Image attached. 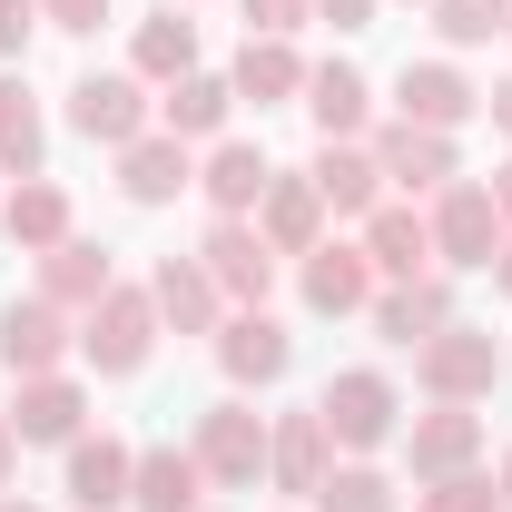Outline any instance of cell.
I'll list each match as a JSON object with an SVG mask.
<instances>
[{"mask_svg":"<svg viewBox=\"0 0 512 512\" xmlns=\"http://www.w3.org/2000/svg\"><path fill=\"white\" fill-rule=\"evenodd\" d=\"M266 178H276V168H266V148H256V138H217V148H207V168H197V188H207L217 217H256Z\"/></svg>","mask_w":512,"mask_h":512,"instance_id":"obj_25","label":"cell"},{"mask_svg":"<svg viewBox=\"0 0 512 512\" xmlns=\"http://www.w3.org/2000/svg\"><path fill=\"white\" fill-rule=\"evenodd\" d=\"M69 306H50V296H10L0 306V365L10 375H60L69 365Z\"/></svg>","mask_w":512,"mask_h":512,"instance_id":"obj_10","label":"cell"},{"mask_svg":"<svg viewBox=\"0 0 512 512\" xmlns=\"http://www.w3.org/2000/svg\"><path fill=\"white\" fill-rule=\"evenodd\" d=\"M0 237L20 256H50L60 237H79V227H69V188L60 178H20V188L0 197Z\"/></svg>","mask_w":512,"mask_h":512,"instance_id":"obj_22","label":"cell"},{"mask_svg":"<svg viewBox=\"0 0 512 512\" xmlns=\"http://www.w3.org/2000/svg\"><path fill=\"white\" fill-rule=\"evenodd\" d=\"M109 286H119V276H109V247H89V237H60V247L40 256V296L69 306V316H89Z\"/></svg>","mask_w":512,"mask_h":512,"instance_id":"obj_28","label":"cell"},{"mask_svg":"<svg viewBox=\"0 0 512 512\" xmlns=\"http://www.w3.org/2000/svg\"><path fill=\"white\" fill-rule=\"evenodd\" d=\"M473 109H483V89H473V79H463V69L453 60H404V79H394V119H414V128H463L473 119Z\"/></svg>","mask_w":512,"mask_h":512,"instance_id":"obj_14","label":"cell"},{"mask_svg":"<svg viewBox=\"0 0 512 512\" xmlns=\"http://www.w3.org/2000/svg\"><path fill=\"white\" fill-rule=\"evenodd\" d=\"M69 128H79V138H99V148H128V138H148V128H158V99H148V79H138V69H89V79L69 89Z\"/></svg>","mask_w":512,"mask_h":512,"instance_id":"obj_6","label":"cell"},{"mask_svg":"<svg viewBox=\"0 0 512 512\" xmlns=\"http://www.w3.org/2000/svg\"><path fill=\"white\" fill-rule=\"evenodd\" d=\"M10 473H20V434H10V414H0V493H10Z\"/></svg>","mask_w":512,"mask_h":512,"instance_id":"obj_41","label":"cell"},{"mask_svg":"<svg viewBox=\"0 0 512 512\" xmlns=\"http://www.w3.org/2000/svg\"><path fill=\"white\" fill-rule=\"evenodd\" d=\"M158 306H148V286H109L89 316H79V355L99 365V375H138L148 355H158Z\"/></svg>","mask_w":512,"mask_h":512,"instance_id":"obj_3","label":"cell"},{"mask_svg":"<svg viewBox=\"0 0 512 512\" xmlns=\"http://www.w3.org/2000/svg\"><path fill=\"white\" fill-rule=\"evenodd\" d=\"M355 247L375 256V276H384V286H404V276H434V227H424L414 207H375Z\"/></svg>","mask_w":512,"mask_h":512,"instance_id":"obj_26","label":"cell"},{"mask_svg":"<svg viewBox=\"0 0 512 512\" xmlns=\"http://www.w3.org/2000/svg\"><path fill=\"white\" fill-rule=\"evenodd\" d=\"M0 512H40V503H20V493H0Z\"/></svg>","mask_w":512,"mask_h":512,"instance_id":"obj_43","label":"cell"},{"mask_svg":"<svg viewBox=\"0 0 512 512\" xmlns=\"http://www.w3.org/2000/svg\"><path fill=\"white\" fill-rule=\"evenodd\" d=\"M483 188H493V207H503V237H512V158L493 168V178H483Z\"/></svg>","mask_w":512,"mask_h":512,"instance_id":"obj_40","label":"cell"},{"mask_svg":"<svg viewBox=\"0 0 512 512\" xmlns=\"http://www.w3.org/2000/svg\"><path fill=\"white\" fill-rule=\"evenodd\" d=\"M316 414H325V434H335V453H384L394 434H404V394H394V375H375V365H345V375H325L316 394Z\"/></svg>","mask_w":512,"mask_h":512,"instance_id":"obj_1","label":"cell"},{"mask_svg":"<svg viewBox=\"0 0 512 512\" xmlns=\"http://www.w3.org/2000/svg\"><path fill=\"white\" fill-rule=\"evenodd\" d=\"M434 10V30H444V50H483L493 30L512 20V0H424Z\"/></svg>","mask_w":512,"mask_h":512,"instance_id":"obj_33","label":"cell"},{"mask_svg":"<svg viewBox=\"0 0 512 512\" xmlns=\"http://www.w3.org/2000/svg\"><path fill=\"white\" fill-rule=\"evenodd\" d=\"M306 119H316V138H375V79L345 60L306 69Z\"/></svg>","mask_w":512,"mask_h":512,"instance_id":"obj_20","label":"cell"},{"mask_svg":"<svg viewBox=\"0 0 512 512\" xmlns=\"http://www.w3.org/2000/svg\"><path fill=\"white\" fill-rule=\"evenodd\" d=\"M256 237L276 256H316L325 247V197L316 178H266V197H256Z\"/></svg>","mask_w":512,"mask_h":512,"instance_id":"obj_19","label":"cell"},{"mask_svg":"<svg viewBox=\"0 0 512 512\" xmlns=\"http://www.w3.org/2000/svg\"><path fill=\"white\" fill-rule=\"evenodd\" d=\"M237 99H256V109H286V99H306V60H296V40H256L247 30V50H237Z\"/></svg>","mask_w":512,"mask_h":512,"instance_id":"obj_30","label":"cell"},{"mask_svg":"<svg viewBox=\"0 0 512 512\" xmlns=\"http://www.w3.org/2000/svg\"><path fill=\"white\" fill-rule=\"evenodd\" d=\"M197 266L217 276V296H227V306H266V286H276V247L256 237V217H217V227H207V247H197Z\"/></svg>","mask_w":512,"mask_h":512,"instance_id":"obj_9","label":"cell"},{"mask_svg":"<svg viewBox=\"0 0 512 512\" xmlns=\"http://www.w3.org/2000/svg\"><path fill=\"white\" fill-rule=\"evenodd\" d=\"M503 512H512V453H503Z\"/></svg>","mask_w":512,"mask_h":512,"instance_id":"obj_44","label":"cell"},{"mask_svg":"<svg viewBox=\"0 0 512 512\" xmlns=\"http://www.w3.org/2000/svg\"><path fill=\"white\" fill-rule=\"evenodd\" d=\"M306 20H316V0H247V30H256V40H296Z\"/></svg>","mask_w":512,"mask_h":512,"instance_id":"obj_35","label":"cell"},{"mask_svg":"<svg viewBox=\"0 0 512 512\" xmlns=\"http://www.w3.org/2000/svg\"><path fill=\"white\" fill-rule=\"evenodd\" d=\"M365 148H375L384 188H414V197H424V188H453V178H463V158H453V138H444V128L394 119V128H375Z\"/></svg>","mask_w":512,"mask_h":512,"instance_id":"obj_11","label":"cell"},{"mask_svg":"<svg viewBox=\"0 0 512 512\" xmlns=\"http://www.w3.org/2000/svg\"><path fill=\"white\" fill-rule=\"evenodd\" d=\"M316 512H404V493L384 483L375 463H335V473L316 483Z\"/></svg>","mask_w":512,"mask_h":512,"instance_id":"obj_32","label":"cell"},{"mask_svg":"<svg viewBox=\"0 0 512 512\" xmlns=\"http://www.w3.org/2000/svg\"><path fill=\"white\" fill-rule=\"evenodd\" d=\"M316 20H335V30H365V20H375V0H316Z\"/></svg>","mask_w":512,"mask_h":512,"instance_id":"obj_38","label":"cell"},{"mask_svg":"<svg viewBox=\"0 0 512 512\" xmlns=\"http://www.w3.org/2000/svg\"><path fill=\"white\" fill-rule=\"evenodd\" d=\"M128 483H138V453H128L119 434H79V444H69V503L79 512H119Z\"/></svg>","mask_w":512,"mask_h":512,"instance_id":"obj_23","label":"cell"},{"mask_svg":"<svg viewBox=\"0 0 512 512\" xmlns=\"http://www.w3.org/2000/svg\"><path fill=\"white\" fill-rule=\"evenodd\" d=\"M178 10H188V0H178Z\"/></svg>","mask_w":512,"mask_h":512,"instance_id":"obj_45","label":"cell"},{"mask_svg":"<svg viewBox=\"0 0 512 512\" xmlns=\"http://www.w3.org/2000/svg\"><path fill=\"white\" fill-rule=\"evenodd\" d=\"M207 473H197L188 444H148L138 453V483H128V512H197Z\"/></svg>","mask_w":512,"mask_h":512,"instance_id":"obj_29","label":"cell"},{"mask_svg":"<svg viewBox=\"0 0 512 512\" xmlns=\"http://www.w3.org/2000/svg\"><path fill=\"white\" fill-rule=\"evenodd\" d=\"M79 424H89V384L79 375H20V404H10L20 444H79Z\"/></svg>","mask_w":512,"mask_h":512,"instance_id":"obj_15","label":"cell"},{"mask_svg":"<svg viewBox=\"0 0 512 512\" xmlns=\"http://www.w3.org/2000/svg\"><path fill=\"white\" fill-rule=\"evenodd\" d=\"M227 119H237V79H217V69H188V79L158 99V128H168V138H207V148H217Z\"/></svg>","mask_w":512,"mask_h":512,"instance_id":"obj_24","label":"cell"},{"mask_svg":"<svg viewBox=\"0 0 512 512\" xmlns=\"http://www.w3.org/2000/svg\"><path fill=\"white\" fill-rule=\"evenodd\" d=\"M414 384H424L434 404H483V394L503 384V345H493L483 325L453 316L444 335H424V345H414Z\"/></svg>","mask_w":512,"mask_h":512,"instance_id":"obj_2","label":"cell"},{"mask_svg":"<svg viewBox=\"0 0 512 512\" xmlns=\"http://www.w3.org/2000/svg\"><path fill=\"white\" fill-rule=\"evenodd\" d=\"M217 365H227L237 394H266V384H286V365H296V335L266 316V306H237V316L217 325Z\"/></svg>","mask_w":512,"mask_h":512,"instance_id":"obj_7","label":"cell"},{"mask_svg":"<svg viewBox=\"0 0 512 512\" xmlns=\"http://www.w3.org/2000/svg\"><path fill=\"white\" fill-rule=\"evenodd\" d=\"M128 69H138L148 89H178V79L197 69V20L178 10V0H168L158 20H138V40H128Z\"/></svg>","mask_w":512,"mask_h":512,"instance_id":"obj_27","label":"cell"},{"mask_svg":"<svg viewBox=\"0 0 512 512\" xmlns=\"http://www.w3.org/2000/svg\"><path fill=\"white\" fill-rule=\"evenodd\" d=\"M483 109H493V128L512 138V79H493V89H483Z\"/></svg>","mask_w":512,"mask_h":512,"instance_id":"obj_39","label":"cell"},{"mask_svg":"<svg viewBox=\"0 0 512 512\" xmlns=\"http://www.w3.org/2000/svg\"><path fill=\"white\" fill-rule=\"evenodd\" d=\"M296 286H306V306H316V316H365L384 276H375V256H365V247L325 237L316 256H296Z\"/></svg>","mask_w":512,"mask_h":512,"instance_id":"obj_12","label":"cell"},{"mask_svg":"<svg viewBox=\"0 0 512 512\" xmlns=\"http://www.w3.org/2000/svg\"><path fill=\"white\" fill-rule=\"evenodd\" d=\"M434 266H453V276H483L493 266V247H503V207H493V188L483 178H453V188H434Z\"/></svg>","mask_w":512,"mask_h":512,"instance_id":"obj_5","label":"cell"},{"mask_svg":"<svg viewBox=\"0 0 512 512\" xmlns=\"http://www.w3.org/2000/svg\"><path fill=\"white\" fill-rule=\"evenodd\" d=\"M188 453H197V473H207L217 493H256V473H266V414L227 394V404H207V414H197Z\"/></svg>","mask_w":512,"mask_h":512,"instance_id":"obj_4","label":"cell"},{"mask_svg":"<svg viewBox=\"0 0 512 512\" xmlns=\"http://www.w3.org/2000/svg\"><path fill=\"white\" fill-rule=\"evenodd\" d=\"M306 178H316L325 217H375V207H384V168H375V148H365V138H325Z\"/></svg>","mask_w":512,"mask_h":512,"instance_id":"obj_17","label":"cell"},{"mask_svg":"<svg viewBox=\"0 0 512 512\" xmlns=\"http://www.w3.org/2000/svg\"><path fill=\"white\" fill-rule=\"evenodd\" d=\"M40 158H50V119H40L30 79L10 69V79H0V168H10V178H40Z\"/></svg>","mask_w":512,"mask_h":512,"instance_id":"obj_31","label":"cell"},{"mask_svg":"<svg viewBox=\"0 0 512 512\" xmlns=\"http://www.w3.org/2000/svg\"><path fill=\"white\" fill-rule=\"evenodd\" d=\"M148 306H158V325H178V335H217V325H227V296H217V276H207L197 256H158Z\"/></svg>","mask_w":512,"mask_h":512,"instance_id":"obj_16","label":"cell"},{"mask_svg":"<svg viewBox=\"0 0 512 512\" xmlns=\"http://www.w3.org/2000/svg\"><path fill=\"white\" fill-rule=\"evenodd\" d=\"M325 473H335V434H325V414H316V404H306V414H276V424H266V483L316 503Z\"/></svg>","mask_w":512,"mask_h":512,"instance_id":"obj_13","label":"cell"},{"mask_svg":"<svg viewBox=\"0 0 512 512\" xmlns=\"http://www.w3.org/2000/svg\"><path fill=\"white\" fill-rule=\"evenodd\" d=\"M119 188H128V207H168L178 188H197V158H188V138H168V128L128 138V148H119Z\"/></svg>","mask_w":512,"mask_h":512,"instance_id":"obj_18","label":"cell"},{"mask_svg":"<svg viewBox=\"0 0 512 512\" xmlns=\"http://www.w3.org/2000/svg\"><path fill=\"white\" fill-rule=\"evenodd\" d=\"M414 512H503V483H483V473H444V483H424Z\"/></svg>","mask_w":512,"mask_h":512,"instance_id":"obj_34","label":"cell"},{"mask_svg":"<svg viewBox=\"0 0 512 512\" xmlns=\"http://www.w3.org/2000/svg\"><path fill=\"white\" fill-rule=\"evenodd\" d=\"M394 444L414 463V483H444V473H473V463H483V414H473V404H434V414H414Z\"/></svg>","mask_w":512,"mask_h":512,"instance_id":"obj_8","label":"cell"},{"mask_svg":"<svg viewBox=\"0 0 512 512\" xmlns=\"http://www.w3.org/2000/svg\"><path fill=\"white\" fill-rule=\"evenodd\" d=\"M375 335L384 345H424V335H444L453 325V286L444 276H404V286H375Z\"/></svg>","mask_w":512,"mask_h":512,"instance_id":"obj_21","label":"cell"},{"mask_svg":"<svg viewBox=\"0 0 512 512\" xmlns=\"http://www.w3.org/2000/svg\"><path fill=\"white\" fill-rule=\"evenodd\" d=\"M30 30H40V0H0V60L20 69V50H30Z\"/></svg>","mask_w":512,"mask_h":512,"instance_id":"obj_36","label":"cell"},{"mask_svg":"<svg viewBox=\"0 0 512 512\" xmlns=\"http://www.w3.org/2000/svg\"><path fill=\"white\" fill-rule=\"evenodd\" d=\"M483 276H493V286H503V296H512V237H503V247H493V266H483Z\"/></svg>","mask_w":512,"mask_h":512,"instance_id":"obj_42","label":"cell"},{"mask_svg":"<svg viewBox=\"0 0 512 512\" xmlns=\"http://www.w3.org/2000/svg\"><path fill=\"white\" fill-rule=\"evenodd\" d=\"M40 20H50V30H99L109 0H40Z\"/></svg>","mask_w":512,"mask_h":512,"instance_id":"obj_37","label":"cell"},{"mask_svg":"<svg viewBox=\"0 0 512 512\" xmlns=\"http://www.w3.org/2000/svg\"><path fill=\"white\" fill-rule=\"evenodd\" d=\"M503 30H512V20H503Z\"/></svg>","mask_w":512,"mask_h":512,"instance_id":"obj_46","label":"cell"}]
</instances>
